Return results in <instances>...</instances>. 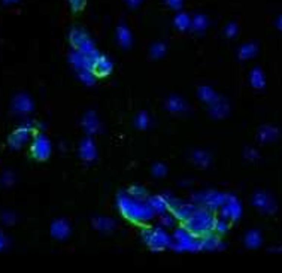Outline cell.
<instances>
[{"instance_id": "1", "label": "cell", "mask_w": 282, "mask_h": 273, "mask_svg": "<svg viewBox=\"0 0 282 273\" xmlns=\"http://www.w3.org/2000/svg\"><path fill=\"white\" fill-rule=\"evenodd\" d=\"M118 209L127 220L133 223H145L154 215V209L149 206V203H142L137 199H130L127 196H121L118 199Z\"/></svg>"}, {"instance_id": "2", "label": "cell", "mask_w": 282, "mask_h": 273, "mask_svg": "<svg viewBox=\"0 0 282 273\" xmlns=\"http://www.w3.org/2000/svg\"><path fill=\"white\" fill-rule=\"evenodd\" d=\"M214 223L215 218L206 210H197L185 221V228L194 236H205L208 233L214 231Z\"/></svg>"}, {"instance_id": "3", "label": "cell", "mask_w": 282, "mask_h": 273, "mask_svg": "<svg viewBox=\"0 0 282 273\" xmlns=\"http://www.w3.org/2000/svg\"><path fill=\"white\" fill-rule=\"evenodd\" d=\"M175 239L172 241L170 246L175 251H199L200 249V239L185 228L181 227L175 231Z\"/></svg>"}, {"instance_id": "4", "label": "cell", "mask_w": 282, "mask_h": 273, "mask_svg": "<svg viewBox=\"0 0 282 273\" xmlns=\"http://www.w3.org/2000/svg\"><path fill=\"white\" fill-rule=\"evenodd\" d=\"M30 154H32V157L37 161H45L50 159L51 142L48 141L45 134H42V133L34 134V139H33L32 146H30Z\"/></svg>"}, {"instance_id": "5", "label": "cell", "mask_w": 282, "mask_h": 273, "mask_svg": "<svg viewBox=\"0 0 282 273\" xmlns=\"http://www.w3.org/2000/svg\"><path fill=\"white\" fill-rule=\"evenodd\" d=\"M144 239H145L147 245L152 251H163L167 246H170V243H172V241L169 239V236L161 228L145 230L144 231Z\"/></svg>"}, {"instance_id": "6", "label": "cell", "mask_w": 282, "mask_h": 273, "mask_svg": "<svg viewBox=\"0 0 282 273\" xmlns=\"http://www.w3.org/2000/svg\"><path fill=\"white\" fill-rule=\"evenodd\" d=\"M36 133H39V131L36 130V127L33 124H23L21 127L15 128L11 133L9 139H8V145L12 149H19L29 141L30 134H36Z\"/></svg>"}, {"instance_id": "7", "label": "cell", "mask_w": 282, "mask_h": 273, "mask_svg": "<svg viewBox=\"0 0 282 273\" xmlns=\"http://www.w3.org/2000/svg\"><path fill=\"white\" fill-rule=\"evenodd\" d=\"M70 45L73 47L75 51L87 54V55H91V54L96 52V48H94L93 42L87 37V34L79 29H73L70 32Z\"/></svg>"}, {"instance_id": "8", "label": "cell", "mask_w": 282, "mask_h": 273, "mask_svg": "<svg viewBox=\"0 0 282 273\" xmlns=\"http://www.w3.org/2000/svg\"><path fill=\"white\" fill-rule=\"evenodd\" d=\"M12 111L17 115H29L33 111V100L27 94H17L12 100Z\"/></svg>"}, {"instance_id": "9", "label": "cell", "mask_w": 282, "mask_h": 273, "mask_svg": "<svg viewBox=\"0 0 282 273\" xmlns=\"http://www.w3.org/2000/svg\"><path fill=\"white\" fill-rule=\"evenodd\" d=\"M112 69H114L112 62L109 60L108 57H105V55H102V54H100V55L96 58V62L93 63V67H91V70H93V73L96 75V78H105V76L111 75Z\"/></svg>"}, {"instance_id": "10", "label": "cell", "mask_w": 282, "mask_h": 273, "mask_svg": "<svg viewBox=\"0 0 282 273\" xmlns=\"http://www.w3.org/2000/svg\"><path fill=\"white\" fill-rule=\"evenodd\" d=\"M221 213H223V218L229 220H237L240 217V205L233 196H227L226 203L221 206Z\"/></svg>"}, {"instance_id": "11", "label": "cell", "mask_w": 282, "mask_h": 273, "mask_svg": "<svg viewBox=\"0 0 282 273\" xmlns=\"http://www.w3.org/2000/svg\"><path fill=\"white\" fill-rule=\"evenodd\" d=\"M51 235L58 241H65L70 235V225L66 220H55L51 224Z\"/></svg>"}, {"instance_id": "12", "label": "cell", "mask_w": 282, "mask_h": 273, "mask_svg": "<svg viewBox=\"0 0 282 273\" xmlns=\"http://www.w3.org/2000/svg\"><path fill=\"white\" fill-rule=\"evenodd\" d=\"M79 154H81V159L84 161L90 163L93 160H96L97 157V151H96V145L93 142L91 138H85L79 145Z\"/></svg>"}, {"instance_id": "13", "label": "cell", "mask_w": 282, "mask_h": 273, "mask_svg": "<svg viewBox=\"0 0 282 273\" xmlns=\"http://www.w3.org/2000/svg\"><path fill=\"white\" fill-rule=\"evenodd\" d=\"M200 199H201V202H203L208 208L218 209V208H221V206L226 203L227 196H224V194H219V193H215V191H209L206 194H201Z\"/></svg>"}, {"instance_id": "14", "label": "cell", "mask_w": 282, "mask_h": 273, "mask_svg": "<svg viewBox=\"0 0 282 273\" xmlns=\"http://www.w3.org/2000/svg\"><path fill=\"white\" fill-rule=\"evenodd\" d=\"M83 126L88 134H97L100 131V121L97 120L96 113L91 111L85 113L84 120H83Z\"/></svg>"}, {"instance_id": "15", "label": "cell", "mask_w": 282, "mask_h": 273, "mask_svg": "<svg viewBox=\"0 0 282 273\" xmlns=\"http://www.w3.org/2000/svg\"><path fill=\"white\" fill-rule=\"evenodd\" d=\"M219 248H223V243H221V239H219L218 235L208 233V235L201 236L200 249H219Z\"/></svg>"}, {"instance_id": "16", "label": "cell", "mask_w": 282, "mask_h": 273, "mask_svg": "<svg viewBox=\"0 0 282 273\" xmlns=\"http://www.w3.org/2000/svg\"><path fill=\"white\" fill-rule=\"evenodd\" d=\"M194 212H196L194 205H176L173 208V215H175V218L182 220V221H187Z\"/></svg>"}, {"instance_id": "17", "label": "cell", "mask_w": 282, "mask_h": 273, "mask_svg": "<svg viewBox=\"0 0 282 273\" xmlns=\"http://www.w3.org/2000/svg\"><path fill=\"white\" fill-rule=\"evenodd\" d=\"M227 113H229V105L224 100H221L219 97L214 103H211V115L215 116V118H224Z\"/></svg>"}, {"instance_id": "18", "label": "cell", "mask_w": 282, "mask_h": 273, "mask_svg": "<svg viewBox=\"0 0 282 273\" xmlns=\"http://www.w3.org/2000/svg\"><path fill=\"white\" fill-rule=\"evenodd\" d=\"M191 160L193 163L197 166V167H201V169H206L209 164H211V155L206 152V151H194L193 155H191Z\"/></svg>"}, {"instance_id": "19", "label": "cell", "mask_w": 282, "mask_h": 273, "mask_svg": "<svg viewBox=\"0 0 282 273\" xmlns=\"http://www.w3.org/2000/svg\"><path fill=\"white\" fill-rule=\"evenodd\" d=\"M166 108L172 113H181V112H184L187 109V105H185V102L182 99H181V97L172 96L170 99L167 100V103H166Z\"/></svg>"}, {"instance_id": "20", "label": "cell", "mask_w": 282, "mask_h": 273, "mask_svg": "<svg viewBox=\"0 0 282 273\" xmlns=\"http://www.w3.org/2000/svg\"><path fill=\"white\" fill-rule=\"evenodd\" d=\"M116 37H118V44L123 48H129L132 45V33L129 32L127 27L121 26L116 32Z\"/></svg>"}, {"instance_id": "21", "label": "cell", "mask_w": 282, "mask_h": 273, "mask_svg": "<svg viewBox=\"0 0 282 273\" xmlns=\"http://www.w3.org/2000/svg\"><path fill=\"white\" fill-rule=\"evenodd\" d=\"M197 94H199V97H200V100H203V102H206V103H214L216 99H218V96H216V93L211 88V87H200L199 88V91H197Z\"/></svg>"}, {"instance_id": "22", "label": "cell", "mask_w": 282, "mask_h": 273, "mask_svg": "<svg viewBox=\"0 0 282 273\" xmlns=\"http://www.w3.org/2000/svg\"><path fill=\"white\" fill-rule=\"evenodd\" d=\"M93 225L99 230V231H112V228L115 227V223L111 218H105V217H99L93 221Z\"/></svg>"}, {"instance_id": "23", "label": "cell", "mask_w": 282, "mask_h": 273, "mask_svg": "<svg viewBox=\"0 0 282 273\" xmlns=\"http://www.w3.org/2000/svg\"><path fill=\"white\" fill-rule=\"evenodd\" d=\"M78 78L81 82H84L85 85H93L96 81V75L93 73L91 69H83V70H78Z\"/></svg>"}, {"instance_id": "24", "label": "cell", "mask_w": 282, "mask_h": 273, "mask_svg": "<svg viewBox=\"0 0 282 273\" xmlns=\"http://www.w3.org/2000/svg\"><path fill=\"white\" fill-rule=\"evenodd\" d=\"M166 51H167V47L163 42H157V44H154L151 47L149 54H151L152 58H161V57L166 54Z\"/></svg>"}, {"instance_id": "25", "label": "cell", "mask_w": 282, "mask_h": 273, "mask_svg": "<svg viewBox=\"0 0 282 273\" xmlns=\"http://www.w3.org/2000/svg\"><path fill=\"white\" fill-rule=\"evenodd\" d=\"M191 29L196 32V33H203V30L206 29V18L201 16V15H197L193 23H191Z\"/></svg>"}, {"instance_id": "26", "label": "cell", "mask_w": 282, "mask_h": 273, "mask_svg": "<svg viewBox=\"0 0 282 273\" xmlns=\"http://www.w3.org/2000/svg\"><path fill=\"white\" fill-rule=\"evenodd\" d=\"M255 54V45L254 44H245L239 49V58L240 60H247V58L252 57Z\"/></svg>"}, {"instance_id": "27", "label": "cell", "mask_w": 282, "mask_h": 273, "mask_svg": "<svg viewBox=\"0 0 282 273\" xmlns=\"http://www.w3.org/2000/svg\"><path fill=\"white\" fill-rule=\"evenodd\" d=\"M134 124H136L137 128L145 130L148 127V124H149V116H148V113L147 112H139L137 116H136V120H134Z\"/></svg>"}, {"instance_id": "28", "label": "cell", "mask_w": 282, "mask_h": 273, "mask_svg": "<svg viewBox=\"0 0 282 273\" xmlns=\"http://www.w3.org/2000/svg\"><path fill=\"white\" fill-rule=\"evenodd\" d=\"M251 84L255 87V88H261L265 87V80H263V75L258 69H254L252 73H251Z\"/></svg>"}, {"instance_id": "29", "label": "cell", "mask_w": 282, "mask_h": 273, "mask_svg": "<svg viewBox=\"0 0 282 273\" xmlns=\"http://www.w3.org/2000/svg\"><path fill=\"white\" fill-rule=\"evenodd\" d=\"M175 26L179 30H187L191 26V21H190V18L187 15H178L176 19H175Z\"/></svg>"}, {"instance_id": "30", "label": "cell", "mask_w": 282, "mask_h": 273, "mask_svg": "<svg viewBox=\"0 0 282 273\" xmlns=\"http://www.w3.org/2000/svg\"><path fill=\"white\" fill-rule=\"evenodd\" d=\"M129 196H132L133 199H144L147 196V190L139 187V185H133L132 188H129Z\"/></svg>"}, {"instance_id": "31", "label": "cell", "mask_w": 282, "mask_h": 273, "mask_svg": "<svg viewBox=\"0 0 282 273\" xmlns=\"http://www.w3.org/2000/svg\"><path fill=\"white\" fill-rule=\"evenodd\" d=\"M245 243H247V246H249V248L258 246V243H260V236H258V233H257V231L248 233L247 238H245Z\"/></svg>"}, {"instance_id": "32", "label": "cell", "mask_w": 282, "mask_h": 273, "mask_svg": "<svg viewBox=\"0 0 282 273\" xmlns=\"http://www.w3.org/2000/svg\"><path fill=\"white\" fill-rule=\"evenodd\" d=\"M229 230V224L226 223V218L223 220H216L215 218V223H214V231L218 233V235H223V233H226Z\"/></svg>"}, {"instance_id": "33", "label": "cell", "mask_w": 282, "mask_h": 273, "mask_svg": "<svg viewBox=\"0 0 282 273\" xmlns=\"http://www.w3.org/2000/svg\"><path fill=\"white\" fill-rule=\"evenodd\" d=\"M166 172H167L166 166H165V164H161V163H158V164H155V166L152 167V175H155V177H165Z\"/></svg>"}, {"instance_id": "34", "label": "cell", "mask_w": 282, "mask_h": 273, "mask_svg": "<svg viewBox=\"0 0 282 273\" xmlns=\"http://www.w3.org/2000/svg\"><path fill=\"white\" fill-rule=\"evenodd\" d=\"M15 215L14 213H11V212H5L3 215H2V221L5 223V224H8V225H12L14 223H15Z\"/></svg>"}, {"instance_id": "35", "label": "cell", "mask_w": 282, "mask_h": 273, "mask_svg": "<svg viewBox=\"0 0 282 273\" xmlns=\"http://www.w3.org/2000/svg\"><path fill=\"white\" fill-rule=\"evenodd\" d=\"M160 221H161V224L166 225V227H172L173 223H175V215H163V217L160 218Z\"/></svg>"}, {"instance_id": "36", "label": "cell", "mask_w": 282, "mask_h": 273, "mask_svg": "<svg viewBox=\"0 0 282 273\" xmlns=\"http://www.w3.org/2000/svg\"><path fill=\"white\" fill-rule=\"evenodd\" d=\"M85 5V0H70V6L73 11H79V9H83Z\"/></svg>"}, {"instance_id": "37", "label": "cell", "mask_w": 282, "mask_h": 273, "mask_svg": "<svg viewBox=\"0 0 282 273\" xmlns=\"http://www.w3.org/2000/svg\"><path fill=\"white\" fill-rule=\"evenodd\" d=\"M14 181H15V177H14V173H12V172H6V173L3 175V182H5L6 185H12Z\"/></svg>"}, {"instance_id": "38", "label": "cell", "mask_w": 282, "mask_h": 273, "mask_svg": "<svg viewBox=\"0 0 282 273\" xmlns=\"http://www.w3.org/2000/svg\"><path fill=\"white\" fill-rule=\"evenodd\" d=\"M8 246V239L5 238V235L0 231V251H3Z\"/></svg>"}, {"instance_id": "39", "label": "cell", "mask_w": 282, "mask_h": 273, "mask_svg": "<svg viewBox=\"0 0 282 273\" xmlns=\"http://www.w3.org/2000/svg\"><path fill=\"white\" fill-rule=\"evenodd\" d=\"M236 30H237L236 26H234V24H230V26L226 29V34H227L229 37H233V36L236 34Z\"/></svg>"}, {"instance_id": "40", "label": "cell", "mask_w": 282, "mask_h": 273, "mask_svg": "<svg viewBox=\"0 0 282 273\" xmlns=\"http://www.w3.org/2000/svg\"><path fill=\"white\" fill-rule=\"evenodd\" d=\"M14 2H17V0H5V3H14Z\"/></svg>"}]
</instances>
